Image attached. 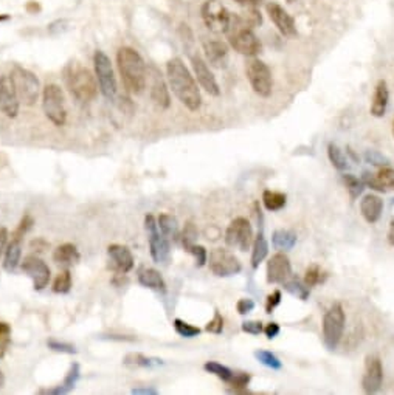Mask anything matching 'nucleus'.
<instances>
[{
	"label": "nucleus",
	"mask_w": 394,
	"mask_h": 395,
	"mask_svg": "<svg viewBox=\"0 0 394 395\" xmlns=\"http://www.w3.org/2000/svg\"><path fill=\"white\" fill-rule=\"evenodd\" d=\"M166 74L169 81V87L173 88V93L178 97L180 103L185 106L188 111L197 112L202 106L200 90L197 87L196 79L183 61L174 58L166 65Z\"/></svg>",
	"instance_id": "nucleus-1"
},
{
	"label": "nucleus",
	"mask_w": 394,
	"mask_h": 395,
	"mask_svg": "<svg viewBox=\"0 0 394 395\" xmlns=\"http://www.w3.org/2000/svg\"><path fill=\"white\" fill-rule=\"evenodd\" d=\"M118 70L127 92L139 95L146 88V64L139 51L131 47H121L117 53Z\"/></svg>",
	"instance_id": "nucleus-2"
},
{
	"label": "nucleus",
	"mask_w": 394,
	"mask_h": 395,
	"mask_svg": "<svg viewBox=\"0 0 394 395\" xmlns=\"http://www.w3.org/2000/svg\"><path fill=\"white\" fill-rule=\"evenodd\" d=\"M64 81L72 97L81 103H89L97 97L98 84L95 76L89 69H86L79 63H70L65 67Z\"/></svg>",
	"instance_id": "nucleus-3"
},
{
	"label": "nucleus",
	"mask_w": 394,
	"mask_h": 395,
	"mask_svg": "<svg viewBox=\"0 0 394 395\" xmlns=\"http://www.w3.org/2000/svg\"><path fill=\"white\" fill-rule=\"evenodd\" d=\"M226 35L228 36V42L235 51L244 54V56H256L262 49L261 40L258 39L251 26L242 17L233 15L232 25H230Z\"/></svg>",
	"instance_id": "nucleus-4"
},
{
	"label": "nucleus",
	"mask_w": 394,
	"mask_h": 395,
	"mask_svg": "<svg viewBox=\"0 0 394 395\" xmlns=\"http://www.w3.org/2000/svg\"><path fill=\"white\" fill-rule=\"evenodd\" d=\"M346 324V315L342 304H334L323 318V343L328 350H336L340 344Z\"/></svg>",
	"instance_id": "nucleus-5"
},
{
	"label": "nucleus",
	"mask_w": 394,
	"mask_h": 395,
	"mask_svg": "<svg viewBox=\"0 0 394 395\" xmlns=\"http://www.w3.org/2000/svg\"><path fill=\"white\" fill-rule=\"evenodd\" d=\"M42 108L45 117L54 126H64L67 122V107L64 92L58 84H47L42 92Z\"/></svg>",
	"instance_id": "nucleus-6"
},
{
	"label": "nucleus",
	"mask_w": 394,
	"mask_h": 395,
	"mask_svg": "<svg viewBox=\"0 0 394 395\" xmlns=\"http://www.w3.org/2000/svg\"><path fill=\"white\" fill-rule=\"evenodd\" d=\"M11 79L19 95V101L25 106H33L39 98V79L33 72L16 65L11 72Z\"/></svg>",
	"instance_id": "nucleus-7"
},
{
	"label": "nucleus",
	"mask_w": 394,
	"mask_h": 395,
	"mask_svg": "<svg viewBox=\"0 0 394 395\" xmlns=\"http://www.w3.org/2000/svg\"><path fill=\"white\" fill-rule=\"evenodd\" d=\"M247 79L256 95L262 98H269L271 95V87H274V79H271V72L260 59H250L246 64Z\"/></svg>",
	"instance_id": "nucleus-8"
},
{
	"label": "nucleus",
	"mask_w": 394,
	"mask_h": 395,
	"mask_svg": "<svg viewBox=\"0 0 394 395\" xmlns=\"http://www.w3.org/2000/svg\"><path fill=\"white\" fill-rule=\"evenodd\" d=\"M95 73H97L100 90L106 99H113L117 95V79H115L112 63L104 51H95L93 56Z\"/></svg>",
	"instance_id": "nucleus-9"
},
{
	"label": "nucleus",
	"mask_w": 394,
	"mask_h": 395,
	"mask_svg": "<svg viewBox=\"0 0 394 395\" xmlns=\"http://www.w3.org/2000/svg\"><path fill=\"white\" fill-rule=\"evenodd\" d=\"M145 228L149 239V250H151V256L157 264H165L169 255H171V241H168L165 236L160 233L157 219L152 214H148L145 217Z\"/></svg>",
	"instance_id": "nucleus-10"
},
{
	"label": "nucleus",
	"mask_w": 394,
	"mask_h": 395,
	"mask_svg": "<svg viewBox=\"0 0 394 395\" xmlns=\"http://www.w3.org/2000/svg\"><path fill=\"white\" fill-rule=\"evenodd\" d=\"M202 19L208 26V30H212L213 33H223V35H226L230 29V25H232L233 15L219 2V0H207L202 6Z\"/></svg>",
	"instance_id": "nucleus-11"
},
{
	"label": "nucleus",
	"mask_w": 394,
	"mask_h": 395,
	"mask_svg": "<svg viewBox=\"0 0 394 395\" xmlns=\"http://www.w3.org/2000/svg\"><path fill=\"white\" fill-rule=\"evenodd\" d=\"M210 271L217 277H230L241 273L242 265L232 251L226 248H214L208 257Z\"/></svg>",
	"instance_id": "nucleus-12"
},
{
	"label": "nucleus",
	"mask_w": 394,
	"mask_h": 395,
	"mask_svg": "<svg viewBox=\"0 0 394 395\" xmlns=\"http://www.w3.org/2000/svg\"><path fill=\"white\" fill-rule=\"evenodd\" d=\"M226 243L239 251H247L253 243V229L246 217H236L226 231Z\"/></svg>",
	"instance_id": "nucleus-13"
},
{
	"label": "nucleus",
	"mask_w": 394,
	"mask_h": 395,
	"mask_svg": "<svg viewBox=\"0 0 394 395\" xmlns=\"http://www.w3.org/2000/svg\"><path fill=\"white\" fill-rule=\"evenodd\" d=\"M22 271L31 279L33 289L38 290V291L44 290L50 282L52 273H50L49 265H47L42 261V259L35 256V255H30V256H26L24 259Z\"/></svg>",
	"instance_id": "nucleus-14"
},
{
	"label": "nucleus",
	"mask_w": 394,
	"mask_h": 395,
	"mask_svg": "<svg viewBox=\"0 0 394 395\" xmlns=\"http://www.w3.org/2000/svg\"><path fill=\"white\" fill-rule=\"evenodd\" d=\"M19 95L11 76H0V112L8 118H16L19 113Z\"/></svg>",
	"instance_id": "nucleus-15"
},
{
	"label": "nucleus",
	"mask_w": 394,
	"mask_h": 395,
	"mask_svg": "<svg viewBox=\"0 0 394 395\" xmlns=\"http://www.w3.org/2000/svg\"><path fill=\"white\" fill-rule=\"evenodd\" d=\"M384 383V366L377 355H368L365 360V373L362 387L366 394H377Z\"/></svg>",
	"instance_id": "nucleus-16"
},
{
	"label": "nucleus",
	"mask_w": 394,
	"mask_h": 395,
	"mask_svg": "<svg viewBox=\"0 0 394 395\" xmlns=\"http://www.w3.org/2000/svg\"><path fill=\"white\" fill-rule=\"evenodd\" d=\"M191 64H193V70H194V76L197 79V83L202 86L203 90L212 95V97H219L221 95L219 84H217V81L214 78V74L212 73V70L208 69L205 61H203L199 54H194V56L191 58Z\"/></svg>",
	"instance_id": "nucleus-17"
},
{
	"label": "nucleus",
	"mask_w": 394,
	"mask_h": 395,
	"mask_svg": "<svg viewBox=\"0 0 394 395\" xmlns=\"http://www.w3.org/2000/svg\"><path fill=\"white\" fill-rule=\"evenodd\" d=\"M292 277V265L289 257L284 253H276L267 262V282L284 284Z\"/></svg>",
	"instance_id": "nucleus-18"
},
{
	"label": "nucleus",
	"mask_w": 394,
	"mask_h": 395,
	"mask_svg": "<svg viewBox=\"0 0 394 395\" xmlns=\"http://www.w3.org/2000/svg\"><path fill=\"white\" fill-rule=\"evenodd\" d=\"M267 13H269L270 19L274 20V24L276 25V29L281 31L283 36L292 39L298 35L294 17H292L289 13L283 8V6L271 2L267 5Z\"/></svg>",
	"instance_id": "nucleus-19"
},
{
	"label": "nucleus",
	"mask_w": 394,
	"mask_h": 395,
	"mask_svg": "<svg viewBox=\"0 0 394 395\" xmlns=\"http://www.w3.org/2000/svg\"><path fill=\"white\" fill-rule=\"evenodd\" d=\"M109 259H111L112 270L118 273H129L134 268V256L126 245L112 243L107 248Z\"/></svg>",
	"instance_id": "nucleus-20"
},
{
	"label": "nucleus",
	"mask_w": 394,
	"mask_h": 395,
	"mask_svg": "<svg viewBox=\"0 0 394 395\" xmlns=\"http://www.w3.org/2000/svg\"><path fill=\"white\" fill-rule=\"evenodd\" d=\"M363 183L366 186L379 191V193H386V191L394 189V169L384 166L377 174H363Z\"/></svg>",
	"instance_id": "nucleus-21"
},
{
	"label": "nucleus",
	"mask_w": 394,
	"mask_h": 395,
	"mask_svg": "<svg viewBox=\"0 0 394 395\" xmlns=\"http://www.w3.org/2000/svg\"><path fill=\"white\" fill-rule=\"evenodd\" d=\"M207 63L216 69H226L228 63V47L221 40H208L203 44Z\"/></svg>",
	"instance_id": "nucleus-22"
},
{
	"label": "nucleus",
	"mask_w": 394,
	"mask_h": 395,
	"mask_svg": "<svg viewBox=\"0 0 394 395\" xmlns=\"http://www.w3.org/2000/svg\"><path fill=\"white\" fill-rule=\"evenodd\" d=\"M360 213L368 223L379 222L384 213V200L376 194H368L360 200Z\"/></svg>",
	"instance_id": "nucleus-23"
},
{
	"label": "nucleus",
	"mask_w": 394,
	"mask_h": 395,
	"mask_svg": "<svg viewBox=\"0 0 394 395\" xmlns=\"http://www.w3.org/2000/svg\"><path fill=\"white\" fill-rule=\"evenodd\" d=\"M151 99L154 101V104L160 108H168L171 106V98H169L166 83L155 69H152L151 74Z\"/></svg>",
	"instance_id": "nucleus-24"
},
{
	"label": "nucleus",
	"mask_w": 394,
	"mask_h": 395,
	"mask_svg": "<svg viewBox=\"0 0 394 395\" xmlns=\"http://www.w3.org/2000/svg\"><path fill=\"white\" fill-rule=\"evenodd\" d=\"M388 101H390V92H388V86H386L385 81H379L376 86L375 95H372L371 99V115L376 118H382L386 107H388Z\"/></svg>",
	"instance_id": "nucleus-25"
},
{
	"label": "nucleus",
	"mask_w": 394,
	"mask_h": 395,
	"mask_svg": "<svg viewBox=\"0 0 394 395\" xmlns=\"http://www.w3.org/2000/svg\"><path fill=\"white\" fill-rule=\"evenodd\" d=\"M79 259H81L79 251L73 243L59 245L53 253V261L58 265H61V267H65V268L72 267V265H77L79 262Z\"/></svg>",
	"instance_id": "nucleus-26"
},
{
	"label": "nucleus",
	"mask_w": 394,
	"mask_h": 395,
	"mask_svg": "<svg viewBox=\"0 0 394 395\" xmlns=\"http://www.w3.org/2000/svg\"><path fill=\"white\" fill-rule=\"evenodd\" d=\"M139 282L146 289L155 291H165L166 282L163 276L155 268H141L139 271Z\"/></svg>",
	"instance_id": "nucleus-27"
},
{
	"label": "nucleus",
	"mask_w": 394,
	"mask_h": 395,
	"mask_svg": "<svg viewBox=\"0 0 394 395\" xmlns=\"http://www.w3.org/2000/svg\"><path fill=\"white\" fill-rule=\"evenodd\" d=\"M20 257H22V245H20V239H17V237H13L11 242L6 245V248H5L3 268L8 271V273L15 271L20 264Z\"/></svg>",
	"instance_id": "nucleus-28"
},
{
	"label": "nucleus",
	"mask_w": 394,
	"mask_h": 395,
	"mask_svg": "<svg viewBox=\"0 0 394 395\" xmlns=\"http://www.w3.org/2000/svg\"><path fill=\"white\" fill-rule=\"evenodd\" d=\"M157 223H159L160 233L165 236L168 241H171V242L179 241V237H180L179 222H178V219H175L174 216H171V214H160L159 219H157Z\"/></svg>",
	"instance_id": "nucleus-29"
},
{
	"label": "nucleus",
	"mask_w": 394,
	"mask_h": 395,
	"mask_svg": "<svg viewBox=\"0 0 394 395\" xmlns=\"http://www.w3.org/2000/svg\"><path fill=\"white\" fill-rule=\"evenodd\" d=\"M81 377V371H79V364L78 363H73L70 366L69 372H67V376L64 378L63 383L59 386L54 387V389H49V391H42L45 394H53V395H59V394H69L70 391L74 389V386H77L78 380Z\"/></svg>",
	"instance_id": "nucleus-30"
},
{
	"label": "nucleus",
	"mask_w": 394,
	"mask_h": 395,
	"mask_svg": "<svg viewBox=\"0 0 394 395\" xmlns=\"http://www.w3.org/2000/svg\"><path fill=\"white\" fill-rule=\"evenodd\" d=\"M267 255H269L267 239L266 236H264V233H260L253 239V243H251V267L253 268L260 267V264L267 257Z\"/></svg>",
	"instance_id": "nucleus-31"
},
{
	"label": "nucleus",
	"mask_w": 394,
	"mask_h": 395,
	"mask_svg": "<svg viewBox=\"0 0 394 395\" xmlns=\"http://www.w3.org/2000/svg\"><path fill=\"white\" fill-rule=\"evenodd\" d=\"M271 243H274L276 250L289 251L295 247L297 234L289 229H276L274 236H271Z\"/></svg>",
	"instance_id": "nucleus-32"
},
{
	"label": "nucleus",
	"mask_w": 394,
	"mask_h": 395,
	"mask_svg": "<svg viewBox=\"0 0 394 395\" xmlns=\"http://www.w3.org/2000/svg\"><path fill=\"white\" fill-rule=\"evenodd\" d=\"M262 203H264V207H266L267 211L275 213V211H280V209L286 207L287 197H286V194H283V193H276V191H264Z\"/></svg>",
	"instance_id": "nucleus-33"
},
{
	"label": "nucleus",
	"mask_w": 394,
	"mask_h": 395,
	"mask_svg": "<svg viewBox=\"0 0 394 395\" xmlns=\"http://www.w3.org/2000/svg\"><path fill=\"white\" fill-rule=\"evenodd\" d=\"M125 364L129 367H155L161 366L163 361L159 358H149L141 353H129L125 358Z\"/></svg>",
	"instance_id": "nucleus-34"
},
{
	"label": "nucleus",
	"mask_w": 394,
	"mask_h": 395,
	"mask_svg": "<svg viewBox=\"0 0 394 395\" xmlns=\"http://www.w3.org/2000/svg\"><path fill=\"white\" fill-rule=\"evenodd\" d=\"M283 285H284V289H286V291H289L292 296L301 299V301H306V299H308L309 295H310V289L304 282L298 281V279L289 277Z\"/></svg>",
	"instance_id": "nucleus-35"
},
{
	"label": "nucleus",
	"mask_w": 394,
	"mask_h": 395,
	"mask_svg": "<svg viewBox=\"0 0 394 395\" xmlns=\"http://www.w3.org/2000/svg\"><path fill=\"white\" fill-rule=\"evenodd\" d=\"M203 369H205L208 373H213V376H216L219 380H222L223 383H230V380H232L233 377V371L230 369V367L227 366H223L221 363H217V361H208V363H205V366H203Z\"/></svg>",
	"instance_id": "nucleus-36"
},
{
	"label": "nucleus",
	"mask_w": 394,
	"mask_h": 395,
	"mask_svg": "<svg viewBox=\"0 0 394 395\" xmlns=\"http://www.w3.org/2000/svg\"><path fill=\"white\" fill-rule=\"evenodd\" d=\"M328 156L332 163V166L338 169V171H346V169L349 168L348 159L345 156L342 149L337 145H334V143H331V145L328 146Z\"/></svg>",
	"instance_id": "nucleus-37"
},
{
	"label": "nucleus",
	"mask_w": 394,
	"mask_h": 395,
	"mask_svg": "<svg viewBox=\"0 0 394 395\" xmlns=\"http://www.w3.org/2000/svg\"><path fill=\"white\" fill-rule=\"evenodd\" d=\"M343 183H345L346 189H348V193H349L352 200H356L357 197L362 194L363 189H365L363 180H358L357 177L352 175V174H345L343 175Z\"/></svg>",
	"instance_id": "nucleus-38"
},
{
	"label": "nucleus",
	"mask_w": 394,
	"mask_h": 395,
	"mask_svg": "<svg viewBox=\"0 0 394 395\" xmlns=\"http://www.w3.org/2000/svg\"><path fill=\"white\" fill-rule=\"evenodd\" d=\"M255 357H256L258 361H260L261 364L267 366V367H270V369H274V371H280L281 367H283V363L280 361V358H278L276 355H274V353L269 352V350H256Z\"/></svg>",
	"instance_id": "nucleus-39"
},
{
	"label": "nucleus",
	"mask_w": 394,
	"mask_h": 395,
	"mask_svg": "<svg viewBox=\"0 0 394 395\" xmlns=\"http://www.w3.org/2000/svg\"><path fill=\"white\" fill-rule=\"evenodd\" d=\"M70 290H72V275L69 270H64L63 273H59L56 279H54L53 291L64 295V293H69Z\"/></svg>",
	"instance_id": "nucleus-40"
},
{
	"label": "nucleus",
	"mask_w": 394,
	"mask_h": 395,
	"mask_svg": "<svg viewBox=\"0 0 394 395\" xmlns=\"http://www.w3.org/2000/svg\"><path fill=\"white\" fill-rule=\"evenodd\" d=\"M324 275H323V271L322 268L318 267V265H310V267L306 270V273H304V284L308 285V287H315V285H318L320 282L324 281Z\"/></svg>",
	"instance_id": "nucleus-41"
},
{
	"label": "nucleus",
	"mask_w": 394,
	"mask_h": 395,
	"mask_svg": "<svg viewBox=\"0 0 394 395\" xmlns=\"http://www.w3.org/2000/svg\"><path fill=\"white\" fill-rule=\"evenodd\" d=\"M174 329L183 338H194L197 335H200V332H202L199 327L182 321V319H179V318L174 319Z\"/></svg>",
	"instance_id": "nucleus-42"
},
{
	"label": "nucleus",
	"mask_w": 394,
	"mask_h": 395,
	"mask_svg": "<svg viewBox=\"0 0 394 395\" xmlns=\"http://www.w3.org/2000/svg\"><path fill=\"white\" fill-rule=\"evenodd\" d=\"M250 380H251L250 373H246V372H235L228 385L233 387L235 392H237V391H246L247 386L250 385Z\"/></svg>",
	"instance_id": "nucleus-43"
},
{
	"label": "nucleus",
	"mask_w": 394,
	"mask_h": 395,
	"mask_svg": "<svg viewBox=\"0 0 394 395\" xmlns=\"http://www.w3.org/2000/svg\"><path fill=\"white\" fill-rule=\"evenodd\" d=\"M189 255H193L194 259H196V265L197 267H203L208 262V253H207V250L205 247H202V245H197V243H193V245H189L188 248H185Z\"/></svg>",
	"instance_id": "nucleus-44"
},
{
	"label": "nucleus",
	"mask_w": 394,
	"mask_h": 395,
	"mask_svg": "<svg viewBox=\"0 0 394 395\" xmlns=\"http://www.w3.org/2000/svg\"><path fill=\"white\" fill-rule=\"evenodd\" d=\"M197 237H199V233H197V228L193 222H188L183 228L182 233V245L183 248H188L189 245H193L197 242Z\"/></svg>",
	"instance_id": "nucleus-45"
},
{
	"label": "nucleus",
	"mask_w": 394,
	"mask_h": 395,
	"mask_svg": "<svg viewBox=\"0 0 394 395\" xmlns=\"http://www.w3.org/2000/svg\"><path fill=\"white\" fill-rule=\"evenodd\" d=\"M10 338H11V327L6 323H0V357L3 355L6 347H8Z\"/></svg>",
	"instance_id": "nucleus-46"
},
{
	"label": "nucleus",
	"mask_w": 394,
	"mask_h": 395,
	"mask_svg": "<svg viewBox=\"0 0 394 395\" xmlns=\"http://www.w3.org/2000/svg\"><path fill=\"white\" fill-rule=\"evenodd\" d=\"M205 330L210 333H214V335H219L223 330V318L221 316L219 312L214 313V318L210 321L205 327Z\"/></svg>",
	"instance_id": "nucleus-47"
},
{
	"label": "nucleus",
	"mask_w": 394,
	"mask_h": 395,
	"mask_svg": "<svg viewBox=\"0 0 394 395\" xmlns=\"http://www.w3.org/2000/svg\"><path fill=\"white\" fill-rule=\"evenodd\" d=\"M365 160L370 163V165H375V166H388V160L385 159V156L380 155L376 151H368L365 154Z\"/></svg>",
	"instance_id": "nucleus-48"
},
{
	"label": "nucleus",
	"mask_w": 394,
	"mask_h": 395,
	"mask_svg": "<svg viewBox=\"0 0 394 395\" xmlns=\"http://www.w3.org/2000/svg\"><path fill=\"white\" fill-rule=\"evenodd\" d=\"M47 346H49L50 349L54 350V352L77 353V349H74V346H73V344H69V343H59V341H54V339H52V341L47 343Z\"/></svg>",
	"instance_id": "nucleus-49"
},
{
	"label": "nucleus",
	"mask_w": 394,
	"mask_h": 395,
	"mask_svg": "<svg viewBox=\"0 0 394 395\" xmlns=\"http://www.w3.org/2000/svg\"><path fill=\"white\" fill-rule=\"evenodd\" d=\"M242 332L249 333V335H260L264 332V327L261 321H246L242 324Z\"/></svg>",
	"instance_id": "nucleus-50"
},
{
	"label": "nucleus",
	"mask_w": 394,
	"mask_h": 395,
	"mask_svg": "<svg viewBox=\"0 0 394 395\" xmlns=\"http://www.w3.org/2000/svg\"><path fill=\"white\" fill-rule=\"evenodd\" d=\"M236 309H237V313H239V315H247V313H250L251 310L255 309L253 299H250V298L239 299V301H237V304H236Z\"/></svg>",
	"instance_id": "nucleus-51"
},
{
	"label": "nucleus",
	"mask_w": 394,
	"mask_h": 395,
	"mask_svg": "<svg viewBox=\"0 0 394 395\" xmlns=\"http://www.w3.org/2000/svg\"><path fill=\"white\" fill-rule=\"evenodd\" d=\"M31 227H33V219H31L30 216H25L24 219L20 220L19 227H17V229H16V233H15V236H13V237H17V239H22L24 234H26V231H29Z\"/></svg>",
	"instance_id": "nucleus-52"
},
{
	"label": "nucleus",
	"mask_w": 394,
	"mask_h": 395,
	"mask_svg": "<svg viewBox=\"0 0 394 395\" xmlns=\"http://www.w3.org/2000/svg\"><path fill=\"white\" fill-rule=\"evenodd\" d=\"M281 303V291L280 290H275L271 295L267 296V301H266V312L271 313L274 312L278 305Z\"/></svg>",
	"instance_id": "nucleus-53"
},
{
	"label": "nucleus",
	"mask_w": 394,
	"mask_h": 395,
	"mask_svg": "<svg viewBox=\"0 0 394 395\" xmlns=\"http://www.w3.org/2000/svg\"><path fill=\"white\" fill-rule=\"evenodd\" d=\"M280 324H276V323H269L266 327H264V333H266V337L269 339H274L276 338L278 335H280Z\"/></svg>",
	"instance_id": "nucleus-54"
},
{
	"label": "nucleus",
	"mask_w": 394,
	"mask_h": 395,
	"mask_svg": "<svg viewBox=\"0 0 394 395\" xmlns=\"http://www.w3.org/2000/svg\"><path fill=\"white\" fill-rule=\"evenodd\" d=\"M6 241H8V229L0 227V256H2L3 250L6 248Z\"/></svg>",
	"instance_id": "nucleus-55"
},
{
	"label": "nucleus",
	"mask_w": 394,
	"mask_h": 395,
	"mask_svg": "<svg viewBox=\"0 0 394 395\" xmlns=\"http://www.w3.org/2000/svg\"><path fill=\"white\" fill-rule=\"evenodd\" d=\"M134 395H140V394H148V395H155L159 394L157 389H152V387H137V389H132Z\"/></svg>",
	"instance_id": "nucleus-56"
},
{
	"label": "nucleus",
	"mask_w": 394,
	"mask_h": 395,
	"mask_svg": "<svg viewBox=\"0 0 394 395\" xmlns=\"http://www.w3.org/2000/svg\"><path fill=\"white\" fill-rule=\"evenodd\" d=\"M235 2L244 5V6H256L261 3V0H235Z\"/></svg>",
	"instance_id": "nucleus-57"
},
{
	"label": "nucleus",
	"mask_w": 394,
	"mask_h": 395,
	"mask_svg": "<svg viewBox=\"0 0 394 395\" xmlns=\"http://www.w3.org/2000/svg\"><path fill=\"white\" fill-rule=\"evenodd\" d=\"M388 242L394 247V220L390 223V231H388Z\"/></svg>",
	"instance_id": "nucleus-58"
},
{
	"label": "nucleus",
	"mask_w": 394,
	"mask_h": 395,
	"mask_svg": "<svg viewBox=\"0 0 394 395\" xmlns=\"http://www.w3.org/2000/svg\"><path fill=\"white\" fill-rule=\"evenodd\" d=\"M3 383H5V378H3L2 371H0V387H3Z\"/></svg>",
	"instance_id": "nucleus-59"
},
{
	"label": "nucleus",
	"mask_w": 394,
	"mask_h": 395,
	"mask_svg": "<svg viewBox=\"0 0 394 395\" xmlns=\"http://www.w3.org/2000/svg\"><path fill=\"white\" fill-rule=\"evenodd\" d=\"M8 19H10L8 15H2L0 16V22H5V20H8Z\"/></svg>",
	"instance_id": "nucleus-60"
},
{
	"label": "nucleus",
	"mask_w": 394,
	"mask_h": 395,
	"mask_svg": "<svg viewBox=\"0 0 394 395\" xmlns=\"http://www.w3.org/2000/svg\"><path fill=\"white\" fill-rule=\"evenodd\" d=\"M287 2H289V3H294V2H295V0H287Z\"/></svg>",
	"instance_id": "nucleus-61"
},
{
	"label": "nucleus",
	"mask_w": 394,
	"mask_h": 395,
	"mask_svg": "<svg viewBox=\"0 0 394 395\" xmlns=\"http://www.w3.org/2000/svg\"><path fill=\"white\" fill-rule=\"evenodd\" d=\"M393 135H394V122H393Z\"/></svg>",
	"instance_id": "nucleus-62"
}]
</instances>
